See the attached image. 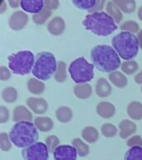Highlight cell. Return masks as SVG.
I'll list each match as a JSON object with an SVG mask.
<instances>
[{
	"label": "cell",
	"mask_w": 142,
	"mask_h": 160,
	"mask_svg": "<svg viewBox=\"0 0 142 160\" xmlns=\"http://www.w3.org/2000/svg\"><path fill=\"white\" fill-rule=\"evenodd\" d=\"M124 160H142V148L140 146L130 148L125 152Z\"/></svg>",
	"instance_id": "cell-28"
},
{
	"label": "cell",
	"mask_w": 142,
	"mask_h": 160,
	"mask_svg": "<svg viewBox=\"0 0 142 160\" xmlns=\"http://www.w3.org/2000/svg\"><path fill=\"white\" fill-rule=\"evenodd\" d=\"M120 136L122 138H126L136 131V125L130 120H122L119 123Z\"/></svg>",
	"instance_id": "cell-15"
},
{
	"label": "cell",
	"mask_w": 142,
	"mask_h": 160,
	"mask_svg": "<svg viewBox=\"0 0 142 160\" xmlns=\"http://www.w3.org/2000/svg\"><path fill=\"white\" fill-rule=\"evenodd\" d=\"M44 2L46 9L49 10V11L52 9H56L59 6V2L57 0H46Z\"/></svg>",
	"instance_id": "cell-40"
},
{
	"label": "cell",
	"mask_w": 142,
	"mask_h": 160,
	"mask_svg": "<svg viewBox=\"0 0 142 160\" xmlns=\"http://www.w3.org/2000/svg\"><path fill=\"white\" fill-rule=\"evenodd\" d=\"M17 92L14 88L8 87L6 88L2 91V98L5 102H13L17 99Z\"/></svg>",
	"instance_id": "cell-30"
},
{
	"label": "cell",
	"mask_w": 142,
	"mask_h": 160,
	"mask_svg": "<svg viewBox=\"0 0 142 160\" xmlns=\"http://www.w3.org/2000/svg\"><path fill=\"white\" fill-rule=\"evenodd\" d=\"M135 81L136 83H139V84L142 83V70L138 73V74L135 75Z\"/></svg>",
	"instance_id": "cell-43"
},
{
	"label": "cell",
	"mask_w": 142,
	"mask_h": 160,
	"mask_svg": "<svg viewBox=\"0 0 142 160\" xmlns=\"http://www.w3.org/2000/svg\"><path fill=\"white\" fill-rule=\"evenodd\" d=\"M137 38H138V41H139L140 48H142V30H140L138 35H137Z\"/></svg>",
	"instance_id": "cell-45"
},
{
	"label": "cell",
	"mask_w": 142,
	"mask_h": 160,
	"mask_svg": "<svg viewBox=\"0 0 142 160\" xmlns=\"http://www.w3.org/2000/svg\"><path fill=\"white\" fill-rule=\"evenodd\" d=\"M56 115L58 121L62 122H67L72 119V111L70 108L63 106L57 110Z\"/></svg>",
	"instance_id": "cell-24"
},
{
	"label": "cell",
	"mask_w": 142,
	"mask_h": 160,
	"mask_svg": "<svg viewBox=\"0 0 142 160\" xmlns=\"http://www.w3.org/2000/svg\"><path fill=\"white\" fill-rule=\"evenodd\" d=\"M28 17L22 11H17L13 12L9 18V26L13 30H20L23 28L27 23Z\"/></svg>",
	"instance_id": "cell-10"
},
{
	"label": "cell",
	"mask_w": 142,
	"mask_h": 160,
	"mask_svg": "<svg viewBox=\"0 0 142 160\" xmlns=\"http://www.w3.org/2000/svg\"><path fill=\"white\" fill-rule=\"evenodd\" d=\"M58 144H59V139L57 136L51 135L49 137H47L46 139V145L48 148L49 152H54L55 149L58 147Z\"/></svg>",
	"instance_id": "cell-35"
},
{
	"label": "cell",
	"mask_w": 142,
	"mask_h": 160,
	"mask_svg": "<svg viewBox=\"0 0 142 160\" xmlns=\"http://www.w3.org/2000/svg\"><path fill=\"white\" fill-rule=\"evenodd\" d=\"M5 9H7V8L5 7V2H3L2 3V6H1V8H0V12H4Z\"/></svg>",
	"instance_id": "cell-47"
},
{
	"label": "cell",
	"mask_w": 142,
	"mask_h": 160,
	"mask_svg": "<svg viewBox=\"0 0 142 160\" xmlns=\"http://www.w3.org/2000/svg\"><path fill=\"white\" fill-rule=\"evenodd\" d=\"M127 112L130 117L135 120L142 118V104L139 102H131L127 107Z\"/></svg>",
	"instance_id": "cell-18"
},
{
	"label": "cell",
	"mask_w": 142,
	"mask_h": 160,
	"mask_svg": "<svg viewBox=\"0 0 142 160\" xmlns=\"http://www.w3.org/2000/svg\"><path fill=\"white\" fill-rule=\"evenodd\" d=\"M112 46L125 60L134 58L139 51V41L133 33L129 32H121L112 38Z\"/></svg>",
	"instance_id": "cell-4"
},
{
	"label": "cell",
	"mask_w": 142,
	"mask_h": 160,
	"mask_svg": "<svg viewBox=\"0 0 142 160\" xmlns=\"http://www.w3.org/2000/svg\"><path fill=\"white\" fill-rule=\"evenodd\" d=\"M32 113L26 107L20 105L15 108L13 111V117H12L14 122H21V120H26L29 122L32 120Z\"/></svg>",
	"instance_id": "cell-16"
},
{
	"label": "cell",
	"mask_w": 142,
	"mask_h": 160,
	"mask_svg": "<svg viewBox=\"0 0 142 160\" xmlns=\"http://www.w3.org/2000/svg\"><path fill=\"white\" fill-rule=\"evenodd\" d=\"M127 145L129 147H135V146H140V147L142 148V139L141 138L140 136H133L132 138H130L128 142H127Z\"/></svg>",
	"instance_id": "cell-38"
},
{
	"label": "cell",
	"mask_w": 142,
	"mask_h": 160,
	"mask_svg": "<svg viewBox=\"0 0 142 160\" xmlns=\"http://www.w3.org/2000/svg\"><path fill=\"white\" fill-rule=\"evenodd\" d=\"M138 63L135 61H126L121 64V70L126 74H132L138 70Z\"/></svg>",
	"instance_id": "cell-32"
},
{
	"label": "cell",
	"mask_w": 142,
	"mask_h": 160,
	"mask_svg": "<svg viewBox=\"0 0 142 160\" xmlns=\"http://www.w3.org/2000/svg\"><path fill=\"white\" fill-rule=\"evenodd\" d=\"M121 29L125 30V32L128 31L131 33L132 32H136L139 31V25L134 21H128V22H125L121 25Z\"/></svg>",
	"instance_id": "cell-36"
},
{
	"label": "cell",
	"mask_w": 142,
	"mask_h": 160,
	"mask_svg": "<svg viewBox=\"0 0 142 160\" xmlns=\"http://www.w3.org/2000/svg\"><path fill=\"white\" fill-rule=\"evenodd\" d=\"M9 138L17 148H27L37 142L38 132L32 122L21 121L11 128Z\"/></svg>",
	"instance_id": "cell-3"
},
{
	"label": "cell",
	"mask_w": 142,
	"mask_h": 160,
	"mask_svg": "<svg viewBox=\"0 0 142 160\" xmlns=\"http://www.w3.org/2000/svg\"><path fill=\"white\" fill-rule=\"evenodd\" d=\"M55 79L57 82H64L67 79V72H66V63L64 62H58L57 72L55 73Z\"/></svg>",
	"instance_id": "cell-31"
},
{
	"label": "cell",
	"mask_w": 142,
	"mask_h": 160,
	"mask_svg": "<svg viewBox=\"0 0 142 160\" xmlns=\"http://www.w3.org/2000/svg\"><path fill=\"white\" fill-rule=\"evenodd\" d=\"M97 0H78V1H72V3L80 9L89 10L93 9L97 4Z\"/></svg>",
	"instance_id": "cell-29"
},
{
	"label": "cell",
	"mask_w": 142,
	"mask_h": 160,
	"mask_svg": "<svg viewBox=\"0 0 142 160\" xmlns=\"http://www.w3.org/2000/svg\"><path fill=\"white\" fill-rule=\"evenodd\" d=\"M27 106L36 113L42 114L44 113L48 108L47 102L43 98H29L27 100Z\"/></svg>",
	"instance_id": "cell-12"
},
{
	"label": "cell",
	"mask_w": 142,
	"mask_h": 160,
	"mask_svg": "<svg viewBox=\"0 0 142 160\" xmlns=\"http://www.w3.org/2000/svg\"><path fill=\"white\" fill-rule=\"evenodd\" d=\"M102 132L105 137L111 138L116 134L117 129L111 123H105L102 127Z\"/></svg>",
	"instance_id": "cell-34"
},
{
	"label": "cell",
	"mask_w": 142,
	"mask_h": 160,
	"mask_svg": "<svg viewBox=\"0 0 142 160\" xmlns=\"http://www.w3.org/2000/svg\"><path fill=\"white\" fill-rule=\"evenodd\" d=\"M96 92L97 94L101 98H106L111 93V87L107 80L101 78L97 80L96 85Z\"/></svg>",
	"instance_id": "cell-17"
},
{
	"label": "cell",
	"mask_w": 142,
	"mask_h": 160,
	"mask_svg": "<svg viewBox=\"0 0 142 160\" xmlns=\"http://www.w3.org/2000/svg\"><path fill=\"white\" fill-rule=\"evenodd\" d=\"M27 88L33 94H41L44 91L45 85L41 81L35 78H30L27 82Z\"/></svg>",
	"instance_id": "cell-23"
},
{
	"label": "cell",
	"mask_w": 142,
	"mask_h": 160,
	"mask_svg": "<svg viewBox=\"0 0 142 160\" xmlns=\"http://www.w3.org/2000/svg\"><path fill=\"white\" fill-rule=\"evenodd\" d=\"M77 149L70 145H60L53 152L54 160H77Z\"/></svg>",
	"instance_id": "cell-9"
},
{
	"label": "cell",
	"mask_w": 142,
	"mask_h": 160,
	"mask_svg": "<svg viewBox=\"0 0 142 160\" xmlns=\"http://www.w3.org/2000/svg\"><path fill=\"white\" fill-rule=\"evenodd\" d=\"M86 29L97 36H107L117 29V26L109 14L105 12H97L86 16L82 22Z\"/></svg>",
	"instance_id": "cell-2"
},
{
	"label": "cell",
	"mask_w": 142,
	"mask_h": 160,
	"mask_svg": "<svg viewBox=\"0 0 142 160\" xmlns=\"http://www.w3.org/2000/svg\"><path fill=\"white\" fill-rule=\"evenodd\" d=\"M10 72L7 68L2 66L0 68V78L2 81H6L10 78Z\"/></svg>",
	"instance_id": "cell-41"
},
{
	"label": "cell",
	"mask_w": 142,
	"mask_h": 160,
	"mask_svg": "<svg viewBox=\"0 0 142 160\" xmlns=\"http://www.w3.org/2000/svg\"><path fill=\"white\" fill-rule=\"evenodd\" d=\"M109 78L111 80V82L118 88L125 87L127 85V82H128L126 77L123 73L117 72V71L110 73Z\"/></svg>",
	"instance_id": "cell-21"
},
{
	"label": "cell",
	"mask_w": 142,
	"mask_h": 160,
	"mask_svg": "<svg viewBox=\"0 0 142 160\" xmlns=\"http://www.w3.org/2000/svg\"><path fill=\"white\" fill-rule=\"evenodd\" d=\"M113 2L126 13H130L135 9V2L134 0H114Z\"/></svg>",
	"instance_id": "cell-22"
},
{
	"label": "cell",
	"mask_w": 142,
	"mask_h": 160,
	"mask_svg": "<svg viewBox=\"0 0 142 160\" xmlns=\"http://www.w3.org/2000/svg\"><path fill=\"white\" fill-rule=\"evenodd\" d=\"M57 71V62L54 55L50 52L37 53L32 74L40 80H48Z\"/></svg>",
	"instance_id": "cell-5"
},
{
	"label": "cell",
	"mask_w": 142,
	"mask_h": 160,
	"mask_svg": "<svg viewBox=\"0 0 142 160\" xmlns=\"http://www.w3.org/2000/svg\"><path fill=\"white\" fill-rule=\"evenodd\" d=\"M141 91H142V88H141Z\"/></svg>",
	"instance_id": "cell-48"
},
{
	"label": "cell",
	"mask_w": 142,
	"mask_h": 160,
	"mask_svg": "<svg viewBox=\"0 0 142 160\" xmlns=\"http://www.w3.org/2000/svg\"><path fill=\"white\" fill-rule=\"evenodd\" d=\"M82 138L88 142H95L98 138V132L93 127H87L82 130Z\"/></svg>",
	"instance_id": "cell-27"
},
{
	"label": "cell",
	"mask_w": 142,
	"mask_h": 160,
	"mask_svg": "<svg viewBox=\"0 0 142 160\" xmlns=\"http://www.w3.org/2000/svg\"><path fill=\"white\" fill-rule=\"evenodd\" d=\"M34 62L33 53L30 51H20L8 57V67L15 74H28Z\"/></svg>",
	"instance_id": "cell-6"
},
{
	"label": "cell",
	"mask_w": 142,
	"mask_h": 160,
	"mask_svg": "<svg viewBox=\"0 0 142 160\" xmlns=\"http://www.w3.org/2000/svg\"><path fill=\"white\" fill-rule=\"evenodd\" d=\"M51 14H52L51 11L47 9H43L42 12L33 15L32 16V19H33L34 22H36L37 24H43L46 22V20L51 16Z\"/></svg>",
	"instance_id": "cell-33"
},
{
	"label": "cell",
	"mask_w": 142,
	"mask_h": 160,
	"mask_svg": "<svg viewBox=\"0 0 142 160\" xmlns=\"http://www.w3.org/2000/svg\"><path fill=\"white\" fill-rule=\"evenodd\" d=\"M92 87L87 83H81L74 88V93L78 98L86 99L92 95Z\"/></svg>",
	"instance_id": "cell-19"
},
{
	"label": "cell",
	"mask_w": 142,
	"mask_h": 160,
	"mask_svg": "<svg viewBox=\"0 0 142 160\" xmlns=\"http://www.w3.org/2000/svg\"><path fill=\"white\" fill-rule=\"evenodd\" d=\"M107 11L110 16L113 18L116 22H120L122 19V13L120 8L113 2H108L107 4Z\"/></svg>",
	"instance_id": "cell-25"
},
{
	"label": "cell",
	"mask_w": 142,
	"mask_h": 160,
	"mask_svg": "<svg viewBox=\"0 0 142 160\" xmlns=\"http://www.w3.org/2000/svg\"><path fill=\"white\" fill-rule=\"evenodd\" d=\"M10 138H8L7 133L2 132L0 134V147L2 151H8L11 148Z\"/></svg>",
	"instance_id": "cell-37"
},
{
	"label": "cell",
	"mask_w": 142,
	"mask_h": 160,
	"mask_svg": "<svg viewBox=\"0 0 142 160\" xmlns=\"http://www.w3.org/2000/svg\"><path fill=\"white\" fill-rule=\"evenodd\" d=\"M91 58L95 67L101 72H114L121 65L118 53L108 45H97L92 48Z\"/></svg>",
	"instance_id": "cell-1"
},
{
	"label": "cell",
	"mask_w": 142,
	"mask_h": 160,
	"mask_svg": "<svg viewBox=\"0 0 142 160\" xmlns=\"http://www.w3.org/2000/svg\"><path fill=\"white\" fill-rule=\"evenodd\" d=\"M8 3L10 4V6L12 8H16L18 7V5L20 4V2L19 1H17V0H10V1H8Z\"/></svg>",
	"instance_id": "cell-44"
},
{
	"label": "cell",
	"mask_w": 142,
	"mask_h": 160,
	"mask_svg": "<svg viewBox=\"0 0 142 160\" xmlns=\"http://www.w3.org/2000/svg\"><path fill=\"white\" fill-rule=\"evenodd\" d=\"M97 112L101 117L104 118H110L114 116L116 109L114 105L111 102H102L97 105Z\"/></svg>",
	"instance_id": "cell-14"
},
{
	"label": "cell",
	"mask_w": 142,
	"mask_h": 160,
	"mask_svg": "<svg viewBox=\"0 0 142 160\" xmlns=\"http://www.w3.org/2000/svg\"><path fill=\"white\" fill-rule=\"evenodd\" d=\"M47 29L52 35H60L65 29V22L62 18H52L47 24Z\"/></svg>",
	"instance_id": "cell-13"
},
{
	"label": "cell",
	"mask_w": 142,
	"mask_h": 160,
	"mask_svg": "<svg viewBox=\"0 0 142 160\" xmlns=\"http://www.w3.org/2000/svg\"><path fill=\"white\" fill-rule=\"evenodd\" d=\"M22 158L24 160H48L49 150L43 142H37L22 151Z\"/></svg>",
	"instance_id": "cell-8"
},
{
	"label": "cell",
	"mask_w": 142,
	"mask_h": 160,
	"mask_svg": "<svg viewBox=\"0 0 142 160\" xmlns=\"http://www.w3.org/2000/svg\"><path fill=\"white\" fill-rule=\"evenodd\" d=\"M34 122L35 126L42 132H47L52 129L53 127V122L52 119L48 117L36 118Z\"/></svg>",
	"instance_id": "cell-20"
},
{
	"label": "cell",
	"mask_w": 142,
	"mask_h": 160,
	"mask_svg": "<svg viewBox=\"0 0 142 160\" xmlns=\"http://www.w3.org/2000/svg\"><path fill=\"white\" fill-rule=\"evenodd\" d=\"M104 3H105V1L103 0H98V2H97V4L96 5V7L92 9L91 11H89L90 12H99V10H102L103 8V6H104Z\"/></svg>",
	"instance_id": "cell-42"
},
{
	"label": "cell",
	"mask_w": 142,
	"mask_h": 160,
	"mask_svg": "<svg viewBox=\"0 0 142 160\" xmlns=\"http://www.w3.org/2000/svg\"><path fill=\"white\" fill-rule=\"evenodd\" d=\"M71 77L77 83L89 82L94 78V67L83 57L78 58L71 63L69 67Z\"/></svg>",
	"instance_id": "cell-7"
},
{
	"label": "cell",
	"mask_w": 142,
	"mask_h": 160,
	"mask_svg": "<svg viewBox=\"0 0 142 160\" xmlns=\"http://www.w3.org/2000/svg\"><path fill=\"white\" fill-rule=\"evenodd\" d=\"M138 18L142 21V6L140 8L139 11H138Z\"/></svg>",
	"instance_id": "cell-46"
},
{
	"label": "cell",
	"mask_w": 142,
	"mask_h": 160,
	"mask_svg": "<svg viewBox=\"0 0 142 160\" xmlns=\"http://www.w3.org/2000/svg\"><path fill=\"white\" fill-rule=\"evenodd\" d=\"M45 2L42 0H22L20 1V5L24 11L32 12V13H38L42 12L44 7Z\"/></svg>",
	"instance_id": "cell-11"
},
{
	"label": "cell",
	"mask_w": 142,
	"mask_h": 160,
	"mask_svg": "<svg viewBox=\"0 0 142 160\" xmlns=\"http://www.w3.org/2000/svg\"><path fill=\"white\" fill-rule=\"evenodd\" d=\"M72 145L77 149L80 157H85L89 153V146L86 144L82 139L75 138L72 140Z\"/></svg>",
	"instance_id": "cell-26"
},
{
	"label": "cell",
	"mask_w": 142,
	"mask_h": 160,
	"mask_svg": "<svg viewBox=\"0 0 142 160\" xmlns=\"http://www.w3.org/2000/svg\"><path fill=\"white\" fill-rule=\"evenodd\" d=\"M9 118V111L4 106L0 107V122H6Z\"/></svg>",
	"instance_id": "cell-39"
}]
</instances>
